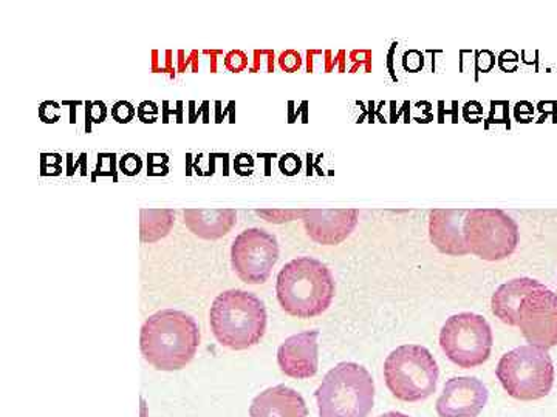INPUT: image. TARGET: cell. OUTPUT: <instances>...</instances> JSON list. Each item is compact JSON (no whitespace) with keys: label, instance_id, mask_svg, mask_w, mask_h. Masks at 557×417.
Masks as SVG:
<instances>
[{"label":"cell","instance_id":"cell-3","mask_svg":"<svg viewBox=\"0 0 557 417\" xmlns=\"http://www.w3.org/2000/svg\"><path fill=\"white\" fill-rule=\"evenodd\" d=\"M267 309L252 292L230 289L222 292L209 311V324L220 345L244 351L258 345L267 331Z\"/></svg>","mask_w":557,"mask_h":417},{"label":"cell","instance_id":"cell-26","mask_svg":"<svg viewBox=\"0 0 557 417\" xmlns=\"http://www.w3.org/2000/svg\"><path fill=\"white\" fill-rule=\"evenodd\" d=\"M86 118L91 124L104 123L108 118V109H106L104 102L90 101L86 104Z\"/></svg>","mask_w":557,"mask_h":417},{"label":"cell","instance_id":"cell-25","mask_svg":"<svg viewBox=\"0 0 557 417\" xmlns=\"http://www.w3.org/2000/svg\"><path fill=\"white\" fill-rule=\"evenodd\" d=\"M278 65L284 72H298L302 67V56L296 50H287L278 56Z\"/></svg>","mask_w":557,"mask_h":417},{"label":"cell","instance_id":"cell-11","mask_svg":"<svg viewBox=\"0 0 557 417\" xmlns=\"http://www.w3.org/2000/svg\"><path fill=\"white\" fill-rule=\"evenodd\" d=\"M307 236L322 247L343 243L357 229V208H306L302 218Z\"/></svg>","mask_w":557,"mask_h":417},{"label":"cell","instance_id":"cell-16","mask_svg":"<svg viewBox=\"0 0 557 417\" xmlns=\"http://www.w3.org/2000/svg\"><path fill=\"white\" fill-rule=\"evenodd\" d=\"M542 287L544 285L541 281L528 277L515 278V280L502 285L491 299V309H493L494 316L508 327H518L519 309L523 300Z\"/></svg>","mask_w":557,"mask_h":417},{"label":"cell","instance_id":"cell-24","mask_svg":"<svg viewBox=\"0 0 557 417\" xmlns=\"http://www.w3.org/2000/svg\"><path fill=\"white\" fill-rule=\"evenodd\" d=\"M141 169L143 161L137 153H127V155L120 160L121 174L127 175V177H135Z\"/></svg>","mask_w":557,"mask_h":417},{"label":"cell","instance_id":"cell-13","mask_svg":"<svg viewBox=\"0 0 557 417\" xmlns=\"http://www.w3.org/2000/svg\"><path fill=\"white\" fill-rule=\"evenodd\" d=\"M319 331H304L292 336L278 346L277 364L282 372L293 379H310L318 372Z\"/></svg>","mask_w":557,"mask_h":417},{"label":"cell","instance_id":"cell-8","mask_svg":"<svg viewBox=\"0 0 557 417\" xmlns=\"http://www.w3.org/2000/svg\"><path fill=\"white\" fill-rule=\"evenodd\" d=\"M493 329L479 314L460 313L449 317L440 331V346L453 364L463 369L485 364L493 351Z\"/></svg>","mask_w":557,"mask_h":417},{"label":"cell","instance_id":"cell-22","mask_svg":"<svg viewBox=\"0 0 557 417\" xmlns=\"http://www.w3.org/2000/svg\"><path fill=\"white\" fill-rule=\"evenodd\" d=\"M135 115H137V110H135L129 101H119L112 108V116L116 123L129 124L135 118Z\"/></svg>","mask_w":557,"mask_h":417},{"label":"cell","instance_id":"cell-12","mask_svg":"<svg viewBox=\"0 0 557 417\" xmlns=\"http://www.w3.org/2000/svg\"><path fill=\"white\" fill-rule=\"evenodd\" d=\"M487 388L475 378H453L437 401L440 417H478L486 407Z\"/></svg>","mask_w":557,"mask_h":417},{"label":"cell","instance_id":"cell-27","mask_svg":"<svg viewBox=\"0 0 557 417\" xmlns=\"http://www.w3.org/2000/svg\"><path fill=\"white\" fill-rule=\"evenodd\" d=\"M159 105L153 101H143L141 104L138 105L137 116L141 123L153 124L159 119Z\"/></svg>","mask_w":557,"mask_h":417},{"label":"cell","instance_id":"cell-2","mask_svg":"<svg viewBox=\"0 0 557 417\" xmlns=\"http://www.w3.org/2000/svg\"><path fill=\"white\" fill-rule=\"evenodd\" d=\"M335 291V278L317 258L292 260L277 276L278 305L292 317L321 316L332 305Z\"/></svg>","mask_w":557,"mask_h":417},{"label":"cell","instance_id":"cell-10","mask_svg":"<svg viewBox=\"0 0 557 417\" xmlns=\"http://www.w3.org/2000/svg\"><path fill=\"white\" fill-rule=\"evenodd\" d=\"M530 345L549 350L557 345V294L548 288L531 292L519 309V325Z\"/></svg>","mask_w":557,"mask_h":417},{"label":"cell","instance_id":"cell-23","mask_svg":"<svg viewBox=\"0 0 557 417\" xmlns=\"http://www.w3.org/2000/svg\"><path fill=\"white\" fill-rule=\"evenodd\" d=\"M39 118L47 124H54L61 119L62 110L61 105L58 102L46 101L39 105Z\"/></svg>","mask_w":557,"mask_h":417},{"label":"cell","instance_id":"cell-9","mask_svg":"<svg viewBox=\"0 0 557 417\" xmlns=\"http://www.w3.org/2000/svg\"><path fill=\"white\" fill-rule=\"evenodd\" d=\"M277 260V239L263 229L244 230L231 247V265L237 277L247 285L265 283Z\"/></svg>","mask_w":557,"mask_h":417},{"label":"cell","instance_id":"cell-30","mask_svg":"<svg viewBox=\"0 0 557 417\" xmlns=\"http://www.w3.org/2000/svg\"><path fill=\"white\" fill-rule=\"evenodd\" d=\"M281 169L287 175L296 174V172H299V160H296V156L293 155L284 156V160L281 161Z\"/></svg>","mask_w":557,"mask_h":417},{"label":"cell","instance_id":"cell-32","mask_svg":"<svg viewBox=\"0 0 557 417\" xmlns=\"http://www.w3.org/2000/svg\"><path fill=\"white\" fill-rule=\"evenodd\" d=\"M380 417H409V416L403 415V413L392 412V413H386V415H383Z\"/></svg>","mask_w":557,"mask_h":417},{"label":"cell","instance_id":"cell-6","mask_svg":"<svg viewBox=\"0 0 557 417\" xmlns=\"http://www.w3.org/2000/svg\"><path fill=\"white\" fill-rule=\"evenodd\" d=\"M384 379L395 397L413 404L426 401L437 391L440 369L428 348L403 345L388 354Z\"/></svg>","mask_w":557,"mask_h":417},{"label":"cell","instance_id":"cell-21","mask_svg":"<svg viewBox=\"0 0 557 417\" xmlns=\"http://www.w3.org/2000/svg\"><path fill=\"white\" fill-rule=\"evenodd\" d=\"M225 67L228 68L231 73L245 72V70L249 68L247 53H244L242 50L230 51L225 56Z\"/></svg>","mask_w":557,"mask_h":417},{"label":"cell","instance_id":"cell-18","mask_svg":"<svg viewBox=\"0 0 557 417\" xmlns=\"http://www.w3.org/2000/svg\"><path fill=\"white\" fill-rule=\"evenodd\" d=\"M175 212L171 208H141L139 212V239L156 243L170 236L174 228Z\"/></svg>","mask_w":557,"mask_h":417},{"label":"cell","instance_id":"cell-14","mask_svg":"<svg viewBox=\"0 0 557 417\" xmlns=\"http://www.w3.org/2000/svg\"><path fill=\"white\" fill-rule=\"evenodd\" d=\"M469 208H434L429 214V239L442 254L463 257L469 254L465 241V218Z\"/></svg>","mask_w":557,"mask_h":417},{"label":"cell","instance_id":"cell-5","mask_svg":"<svg viewBox=\"0 0 557 417\" xmlns=\"http://www.w3.org/2000/svg\"><path fill=\"white\" fill-rule=\"evenodd\" d=\"M497 379L509 396L522 402L539 401L552 391L555 365L548 350L523 345L500 358Z\"/></svg>","mask_w":557,"mask_h":417},{"label":"cell","instance_id":"cell-4","mask_svg":"<svg viewBox=\"0 0 557 417\" xmlns=\"http://www.w3.org/2000/svg\"><path fill=\"white\" fill-rule=\"evenodd\" d=\"M319 417H369L375 383L361 365L343 362L330 369L317 390Z\"/></svg>","mask_w":557,"mask_h":417},{"label":"cell","instance_id":"cell-29","mask_svg":"<svg viewBox=\"0 0 557 417\" xmlns=\"http://www.w3.org/2000/svg\"><path fill=\"white\" fill-rule=\"evenodd\" d=\"M234 167H236L237 174L248 175L252 172V160L249 155H239L234 161Z\"/></svg>","mask_w":557,"mask_h":417},{"label":"cell","instance_id":"cell-15","mask_svg":"<svg viewBox=\"0 0 557 417\" xmlns=\"http://www.w3.org/2000/svg\"><path fill=\"white\" fill-rule=\"evenodd\" d=\"M306 401L298 391L285 386L269 388L252 401L251 417H307Z\"/></svg>","mask_w":557,"mask_h":417},{"label":"cell","instance_id":"cell-17","mask_svg":"<svg viewBox=\"0 0 557 417\" xmlns=\"http://www.w3.org/2000/svg\"><path fill=\"white\" fill-rule=\"evenodd\" d=\"M185 226L201 240H219L228 236L237 223L234 208H186Z\"/></svg>","mask_w":557,"mask_h":417},{"label":"cell","instance_id":"cell-1","mask_svg":"<svg viewBox=\"0 0 557 417\" xmlns=\"http://www.w3.org/2000/svg\"><path fill=\"white\" fill-rule=\"evenodd\" d=\"M200 328L189 314L164 309L150 316L141 328L143 356L160 371H177L196 356Z\"/></svg>","mask_w":557,"mask_h":417},{"label":"cell","instance_id":"cell-28","mask_svg":"<svg viewBox=\"0 0 557 417\" xmlns=\"http://www.w3.org/2000/svg\"><path fill=\"white\" fill-rule=\"evenodd\" d=\"M148 174L166 175L168 156L163 155V153H150V155L148 156Z\"/></svg>","mask_w":557,"mask_h":417},{"label":"cell","instance_id":"cell-7","mask_svg":"<svg viewBox=\"0 0 557 417\" xmlns=\"http://www.w3.org/2000/svg\"><path fill=\"white\" fill-rule=\"evenodd\" d=\"M463 232L469 254L485 262H500L518 249V223L500 208H469Z\"/></svg>","mask_w":557,"mask_h":417},{"label":"cell","instance_id":"cell-31","mask_svg":"<svg viewBox=\"0 0 557 417\" xmlns=\"http://www.w3.org/2000/svg\"><path fill=\"white\" fill-rule=\"evenodd\" d=\"M106 160H108V164H104V161L101 159L98 160V174L100 175H112L113 170H115V155H106Z\"/></svg>","mask_w":557,"mask_h":417},{"label":"cell","instance_id":"cell-20","mask_svg":"<svg viewBox=\"0 0 557 417\" xmlns=\"http://www.w3.org/2000/svg\"><path fill=\"white\" fill-rule=\"evenodd\" d=\"M255 62L249 65V72L259 73L274 72V51L273 50H255Z\"/></svg>","mask_w":557,"mask_h":417},{"label":"cell","instance_id":"cell-19","mask_svg":"<svg viewBox=\"0 0 557 417\" xmlns=\"http://www.w3.org/2000/svg\"><path fill=\"white\" fill-rule=\"evenodd\" d=\"M259 217L265 222L281 225V223L295 222V219H302L306 215V208H259L256 211Z\"/></svg>","mask_w":557,"mask_h":417}]
</instances>
